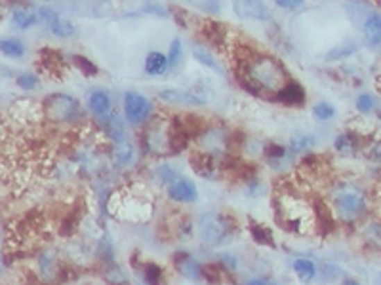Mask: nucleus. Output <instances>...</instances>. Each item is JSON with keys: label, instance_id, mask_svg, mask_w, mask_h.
<instances>
[{"label": "nucleus", "instance_id": "obj_2", "mask_svg": "<svg viewBox=\"0 0 381 285\" xmlns=\"http://www.w3.org/2000/svg\"><path fill=\"white\" fill-rule=\"evenodd\" d=\"M109 209L115 217L124 221H147L155 209L153 196L145 189L135 184H126L112 194Z\"/></svg>", "mask_w": 381, "mask_h": 285}, {"label": "nucleus", "instance_id": "obj_7", "mask_svg": "<svg viewBox=\"0 0 381 285\" xmlns=\"http://www.w3.org/2000/svg\"><path fill=\"white\" fill-rule=\"evenodd\" d=\"M151 105L147 97L137 92H128L124 95V114L130 124H142L149 114Z\"/></svg>", "mask_w": 381, "mask_h": 285}, {"label": "nucleus", "instance_id": "obj_5", "mask_svg": "<svg viewBox=\"0 0 381 285\" xmlns=\"http://www.w3.org/2000/svg\"><path fill=\"white\" fill-rule=\"evenodd\" d=\"M332 204L337 217L344 221H355L366 209V194L355 184H339L334 192Z\"/></svg>", "mask_w": 381, "mask_h": 285}, {"label": "nucleus", "instance_id": "obj_11", "mask_svg": "<svg viewBox=\"0 0 381 285\" xmlns=\"http://www.w3.org/2000/svg\"><path fill=\"white\" fill-rule=\"evenodd\" d=\"M176 266H178L181 276H185L187 279H193V282L201 279L202 266L189 253H178L176 255Z\"/></svg>", "mask_w": 381, "mask_h": 285}, {"label": "nucleus", "instance_id": "obj_24", "mask_svg": "<svg viewBox=\"0 0 381 285\" xmlns=\"http://www.w3.org/2000/svg\"><path fill=\"white\" fill-rule=\"evenodd\" d=\"M193 55L194 59L198 61V63H202L204 67H210V69H214V71H219V65L216 63V59L212 58V53H208V50H204V48H201V46H196L193 50Z\"/></svg>", "mask_w": 381, "mask_h": 285}, {"label": "nucleus", "instance_id": "obj_19", "mask_svg": "<svg viewBox=\"0 0 381 285\" xmlns=\"http://www.w3.org/2000/svg\"><path fill=\"white\" fill-rule=\"evenodd\" d=\"M132 154H134V148L128 141H122V143H117V148L112 153V162L117 166H126L128 162L132 160Z\"/></svg>", "mask_w": 381, "mask_h": 285}, {"label": "nucleus", "instance_id": "obj_35", "mask_svg": "<svg viewBox=\"0 0 381 285\" xmlns=\"http://www.w3.org/2000/svg\"><path fill=\"white\" fill-rule=\"evenodd\" d=\"M366 156L370 158L372 162H381V139L375 141L374 145L368 148Z\"/></svg>", "mask_w": 381, "mask_h": 285}, {"label": "nucleus", "instance_id": "obj_18", "mask_svg": "<svg viewBox=\"0 0 381 285\" xmlns=\"http://www.w3.org/2000/svg\"><path fill=\"white\" fill-rule=\"evenodd\" d=\"M37 14L31 12V10H25V8H17V10H14V14H12V21H14L17 29H29L31 25L37 23Z\"/></svg>", "mask_w": 381, "mask_h": 285}, {"label": "nucleus", "instance_id": "obj_29", "mask_svg": "<svg viewBox=\"0 0 381 285\" xmlns=\"http://www.w3.org/2000/svg\"><path fill=\"white\" fill-rule=\"evenodd\" d=\"M313 112L319 120H330L334 116V107L330 103H319V105H314Z\"/></svg>", "mask_w": 381, "mask_h": 285}, {"label": "nucleus", "instance_id": "obj_31", "mask_svg": "<svg viewBox=\"0 0 381 285\" xmlns=\"http://www.w3.org/2000/svg\"><path fill=\"white\" fill-rule=\"evenodd\" d=\"M313 143H314L313 137H296V139H291L290 150L294 154L303 153V150H307V148L313 145Z\"/></svg>", "mask_w": 381, "mask_h": 285}, {"label": "nucleus", "instance_id": "obj_32", "mask_svg": "<svg viewBox=\"0 0 381 285\" xmlns=\"http://www.w3.org/2000/svg\"><path fill=\"white\" fill-rule=\"evenodd\" d=\"M37 17H40V21H44L46 25H52L53 21H58V19H60V15L56 14V10H52V8H48V6L40 8Z\"/></svg>", "mask_w": 381, "mask_h": 285}, {"label": "nucleus", "instance_id": "obj_12", "mask_svg": "<svg viewBox=\"0 0 381 285\" xmlns=\"http://www.w3.org/2000/svg\"><path fill=\"white\" fill-rule=\"evenodd\" d=\"M278 101L286 103V105H299L305 101V89L301 88L296 82H288L285 88L277 94Z\"/></svg>", "mask_w": 381, "mask_h": 285}, {"label": "nucleus", "instance_id": "obj_36", "mask_svg": "<svg viewBox=\"0 0 381 285\" xmlns=\"http://www.w3.org/2000/svg\"><path fill=\"white\" fill-rule=\"evenodd\" d=\"M267 154H269V156H273V158H282V156H285V146L269 145L267 146Z\"/></svg>", "mask_w": 381, "mask_h": 285}, {"label": "nucleus", "instance_id": "obj_17", "mask_svg": "<svg viewBox=\"0 0 381 285\" xmlns=\"http://www.w3.org/2000/svg\"><path fill=\"white\" fill-rule=\"evenodd\" d=\"M0 53H4L6 58H22L25 53V44L17 38H2L0 40Z\"/></svg>", "mask_w": 381, "mask_h": 285}, {"label": "nucleus", "instance_id": "obj_16", "mask_svg": "<svg viewBox=\"0 0 381 285\" xmlns=\"http://www.w3.org/2000/svg\"><path fill=\"white\" fill-rule=\"evenodd\" d=\"M88 103H90L92 112H96L97 116H105L109 112V109H111V99L103 92H94L90 95V101Z\"/></svg>", "mask_w": 381, "mask_h": 285}, {"label": "nucleus", "instance_id": "obj_8", "mask_svg": "<svg viewBox=\"0 0 381 285\" xmlns=\"http://www.w3.org/2000/svg\"><path fill=\"white\" fill-rule=\"evenodd\" d=\"M232 10L244 19H257V21L271 19L269 6H265L263 2H232Z\"/></svg>", "mask_w": 381, "mask_h": 285}, {"label": "nucleus", "instance_id": "obj_40", "mask_svg": "<svg viewBox=\"0 0 381 285\" xmlns=\"http://www.w3.org/2000/svg\"><path fill=\"white\" fill-rule=\"evenodd\" d=\"M4 137V120H2V116H0V139Z\"/></svg>", "mask_w": 381, "mask_h": 285}, {"label": "nucleus", "instance_id": "obj_28", "mask_svg": "<svg viewBox=\"0 0 381 285\" xmlns=\"http://www.w3.org/2000/svg\"><path fill=\"white\" fill-rule=\"evenodd\" d=\"M17 86L25 92H31V89H35L38 86V78L35 74H19L17 76Z\"/></svg>", "mask_w": 381, "mask_h": 285}, {"label": "nucleus", "instance_id": "obj_20", "mask_svg": "<svg viewBox=\"0 0 381 285\" xmlns=\"http://www.w3.org/2000/svg\"><path fill=\"white\" fill-rule=\"evenodd\" d=\"M250 232H252V238H254L257 243L275 248V238H273V234H271L269 228H265V227H262V225L254 223V225L250 227Z\"/></svg>", "mask_w": 381, "mask_h": 285}, {"label": "nucleus", "instance_id": "obj_10", "mask_svg": "<svg viewBox=\"0 0 381 285\" xmlns=\"http://www.w3.org/2000/svg\"><path fill=\"white\" fill-rule=\"evenodd\" d=\"M168 196L176 200V202H194L198 198V190L194 187L189 179H183V177H178L170 189H168Z\"/></svg>", "mask_w": 381, "mask_h": 285}, {"label": "nucleus", "instance_id": "obj_26", "mask_svg": "<svg viewBox=\"0 0 381 285\" xmlns=\"http://www.w3.org/2000/svg\"><path fill=\"white\" fill-rule=\"evenodd\" d=\"M355 50H357V44H355V42H347V44L337 46V48H334L332 51H328V53H326V59H330V61H334V59H344L347 58V55H351Z\"/></svg>", "mask_w": 381, "mask_h": 285}, {"label": "nucleus", "instance_id": "obj_9", "mask_svg": "<svg viewBox=\"0 0 381 285\" xmlns=\"http://www.w3.org/2000/svg\"><path fill=\"white\" fill-rule=\"evenodd\" d=\"M158 97L166 103L185 105V107H198V105H204V99H202V97H198L194 92H187V89H178V88L160 89Z\"/></svg>", "mask_w": 381, "mask_h": 285}, {"label": "nucleus", "instance_id": "obj_30", "mask_svg": "<svg viewBox=\"0 0 381 285\" xmlns=\"http://www.w3.org/2000/svg\"><path fill=\"white\" fill-rule=\"evenodd\" d=\"M166 58H168V65H170V67H176L178 63H180V58H181V40H180V38L172 40V46H170V53H168Z\"/></svg>", "mask_w": 381, "mask_h": 285}, {"label": "nucleus", "instance_id": "obj_6", "mask_svg": "<svg viewBox=\"0 0 381 285\" xmlns=\"http://www.w3.org/2000/svg\"><path fill=\"white\" fill-rule=\"evenodd\" d=\"M42 109L52 122H73L78 116V103L71 95H50Z\"/></svg>", "mask_w": 381, "mask_h": 285}, {"label": "nucleus", "instance_id": "obj_42", "mask_svg": "<svg viewBox=\"0 0 381 285\" xmlns=\"http://www.w3.org/2000/svg\"><path fill=\"white\" fill-rule=\"evenodd\" d=\"M2 272H4V266H2V259H0V276H2Z\"/></svg>", "mask_w": 381, "mask_h": 285}, {"label": "nucleus", "instance_id": "obj_14", "mask_svg": "<svg viewBox=\"0 0 381 285\" xmlns=\"http://www.w3.org/2000/svg\"><path fill=\"white\" fill-rule=\"evenodd\" d=\"M364 37L370 46L381 44V17L380 15H370L364 23Z\"/></svg>", "mask_w": 381, "mask_h": 285}, {"label": "nucleus", "instance_id": "obj_22", "mask_svg": "<svg viewBox=\"0 0 381 285\" xmlns=\"http://www.w3.org/2000/svg\"><path fill=\"white\" fill-rule=\"evenodd\" d=\"M143 278L147 282V285H160L162 282V268L155 263H147L143 268Z\"/></svg>", "mask_w": 381, "mask_h": 285}, {"label": "nucleus", "instance_id": "obj_25", "mask_svg": "<svg viewBox=\"0 0 381 285\" xmlns=\"http://www.w3.org/2000/svg\"><path fill=\"white\" fill-rule=\"evenodd\" d=\"M53 266H56V257H53L52 251H46L40 255V261H38V268L44 274L46 278H50L53 272Z\"/></svg>", "mask_w": 381, "mask_h": 285}, {"label": "nucleus", "instance_id": "obj_27", "mask_svg": "<svg viewBox=\"0 0 381 285\" xmlns=\"http://www.w3.org/2000/svg\"><path fill=\"white\" fill-rule=\"evenodd\" d=\"M364 236H366L368 243H372L374 248L381 249V223H372V225L366 228Z\"/></svg>", "mask_w": 381, "mask_h": 285}, {"label": "nucleus", "instance_id": "obj_15", "mask_svg": "<svg viewBox=\"0 0 381 285\" xmlns=\"http://www.w3.org/2000/svg\"><path fill=\"white\" fill-rule=\"evenodd\" d=\"M294 272H296V276H298L303 284H309V282H313L314 276H316V266H314L313 261H309V259H296V261H294Z\"/></svg>", "mask_w": 381, "mask_h": 285}, {"label": "nucleus", "instance_id": "obj_23", "mask_svg": "<svg viewBox=\"0 0 381 285\" xmlns=\"http://www.w3.org/2000/svg\"><path fill=\"white\" fill-rule=\"evenodd\" d=\"M357 148V139L353 135H339L336 139V150L341 154H353Z\"/></svg>", "mask_w": 381, "mask_h": 285}, {"label": "nucleus", "instance_id": "obj_3", "mask_svg": "<svg viewBox=\"0 0 381 285\" xmlns=\"http://www.w3.org/2000/svg\"><path fill=\"white\" fill-rule=\"evenodd\" d=\"M275 207H277L278 225L286 228L288 232L305 234L307 228L311 227L313 211H311V207L303 200L285 194V196H277Z\"/></svg>", "mask_w": 381, "mask_h": 285}, {"label": "nucleus", "instance_id": "obj_4", "mask_svg": "<svg viewBox=\"0 0 381 285\" xmlns=\"http://www.w3.org/2000/svg\"><path fill=\"white\" fill-rule=\"evenodd\" d=\"M235 234V223L223 213H204L198 219V238L202 243L217 248Z\"/></svg>", "mask_w": 381, "mask_h": 285}, {"label": "nucleus", "instance_id": "obj_39", "mask_svg": "<svg viewBox=\"0 0 381 285\" xmlns=\"http://www.w3.org/2000/svg\"><path fill=\"white\" fill-rule=\"evenodd\" d=\"M246 285H275L269 279H252V282H248Z\"/></svg>", "mask_w": 381, "mask_h": 285}, {"label": "nucleus", "instance_id": "obj_1", "mask_svg": "<svg viewBox=\"0 0 381 285\" xmlns=\"http://www.w3.org/2000/svg\"><path fill=\"white\" fill-rule=\"evenodd\" d=\"M239 78L242 86L255 95H260L262 92L278 94L288 84L285 67L280 65L277 59L252 50H248L246 55L240 58Z\"/></svg>", "mask_w": 381, "mask_h": 285}, {"label": "nucleus", "instance_id": "obj_41", "mask_svg": "<svg viewBox=\"0 0 381 285\" xmlns=\"http://www.w3.org/2000/svg\"><path fill=\"white\" fill-rule=\"evenodd\" d=\"M341 285H360V284H359V282H355V279H345Z\"/></svg>", "mask_w": 381, "mask_h": 285}, {"label": "nucleus", "instance_id": "obj_37", "mask_svg": "<svg viewBox=\"0 0 381 285\" xmlns=\"http://www.w3.org/2000/svg\"><path fill=\"white\" fill-rule=\"evenodd\" d=\"M145 12H149V14H157V15L168 14V10H166L164 6H158V4H147V6H145Z\"/></svg>", "mask_w": 381, "mask_h": 285}, {"label": "nucleus", "instance_id": "obj_34", "mask_svg": "<svg viewBox=\"0 0 381 285\" xmlns=\"http://www.w3.org/2000/svg\"><path fill=\"white\" fill-rule=\"evenodd\" d=\"M75 63H76V67H81V71H83L84 74H97V67L92 63L90 59L76 55Z\"/></svg>", "mask_w": 381, "mask_h": 285}, {"label": "nucleus", "instance_id": "obj_33", "mask_svg": "<svg viewBox=\"0 0 381 285\" xmlns=\"http://www.w3.org/2000/svg\"><path fill=\"white\" fill-rule=\"evenodd\" d=\"M357 109H359L360 112H370V110L374 109V97L370 94L359 95V99H357Z\"/></svg>", "mask_w": 381, "mask_h": 285}, {"label": "nucleus", "instance_id": "obj_13", "mask_svg": "<svg viewBox=\"0 0 381 285\" xmlns=\"http://www.w3.org/2000/svg\"><path fill=\"white\" fill-rule=\"evenodd\" d=\"M170 69L168 65V58H166L164 53H160V51H151L147 59H145V71L151 76H160V74H164L166 71Z\"/></svg>", "mask_w": 381, "mask_h": 285}, {"label": "nucleus", "instance_id": "obj_21", "mask_svg": "<svg viewBox=\"0 0 381 285\" xmlns=\"http://www.w3.org/2000/svg\"><path fill=\"white\" fill-rule=\"evenodd\" d=\"M48 29H50V33L52 35H56V37H61V38H67L71 37V35H75V25L71 21H65V19H58V21H53L52 25H48Z\"/></svg>", "mask_w": 381, "mask_h": 285}, {"label": "nucleus", "instance_id": "obj_38", "mask_svg": "<svg viewBox=\"0 0 381 285\" xmlns=\"http://www.w3.org/2000/svg\"><path fill=\"white\" fill-rule=\"evenodd\" d=\"M301 4L303 2H299V0H277L278 8H299Z\"/></svg>", "mask_w": 381, "mask_h": 285}]
</instances>
